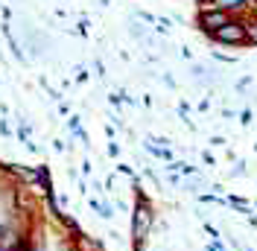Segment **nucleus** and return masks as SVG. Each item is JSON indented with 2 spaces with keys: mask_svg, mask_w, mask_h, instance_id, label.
I'll return each instance as SVG.
<instances>
[{
  "mask_svg": "<svg viewBox=\"0 0 257 251\" xmlns=\"http://www.w3.org/2000/svg\"><path fill=\"white\" fill-rule=\"evenodd\" d=\"M152 207L146 202H138L135 207V213H132V239H135V245H144V239L149 236V228H152Z\"/></svg>",
  "mask_w": 257,
  "mask_h": 251,
  "instance_id": "1",
  "label": "nucleus"
},
{
  "mask_svg": "<svg viewBox=\"0 0 257 251\" xmlns=\"http://www.w3.org/2000/svg\"><path fill=\"white\" fill-rule=\"evenodd\" d=\"M213 41H219V44H248V41H245V27H242V21H228L222 30L213 32Z\"/></svg>",
  "mask_w": 257,
  "mask_h": 251,
  "instance_id": "2",
  "label": "nucleus"
},
{
  "mask_svg": "<svg viewBox=\"0 0 257 251\" xmlns=\"http://www.w3.org/2000/svg\"><path fill=\"white\" fill-rule=\"evenodd\" d=\"M228 21H231V15L222 12V9H202V15H199V27L213 35L216 30H222Z\"/></svg>",
  "mask_w": 257,
  "mask_h": 251,
  "instance_id": "3",
  "label": "nucleus"
},
{
  "mask_svg": "<svg viewBox=\"0 0 257 251\" xmlns=\"http://www.w3.org/2000/svg\"><path fill=\"white\" fill-rule=\"evenodd\" d=\"M248 3H251V0H213L210 6H213V9H222L228 15H234V12H242Z\"/></svg>",
  "mask_w": 257,
  "mask_h": 251,
  "instance_id": "4",
  "label": "nucleus"
},
{
  "mask_svg": "<svg viewBox=\"0 0 257 251\" xmlns=\"http://www.w3.org/2000/svg\"><path fill=\"white\" fill-rule=\"evenodd\" d=\"M225 202H228V207H234V210H237L240 216H254V210H251V204L245 202L242 196H228Z\"/></svg>",
  "mask_w": 257,
  "mask_h": 251,
  "instance_id": "5",
  "label": "nucleus"
},
{
  "mask_svg": "<svg viewBox=\"0 0 257 251\" xmlns=\"http://www.w3.org/2000/svg\"><path fill=\"white\" fill-rule=\"evenodd\" d=\"M242 27H245V41L257 44V18H240Z\"/></svg>",
  "mask_w": 257,
  "mask_h": 251,
  "instance_id": "6",
  "label": "nucleus"
},
{
  "mask_svg": "<svg viewBox=\"0 0 257 251\" xmlns=\"http://www.w3.org/2000/svg\"><path fill=\"white\" fill-rule=\"evenodd\" d=\"M245 175V161H237L234 167H231V173H228V178H242Z\"/></svg>",
  "mask_w": 257,
  "mask_h": 251,
  "instance_id": "7",
  "label": "nucleus"
},
{
  "mask_svg": "<svg viewBox=\"0 0 257 251\" xmlns=\"http://www.w3.org/2000/svg\"><path fill=\"white\" fill-rule=\"evenodd\" d=\"M240 123H242V126H248V123H251V111H248V108H245V111L240 114Z\"/></svg>",
  "mask_w": 257,
  "mask_h": 251,
  "instance_id": "8",
  "label": "nucleus"
},
{
  "mask_svg": "<svg viewBox=\"0 0 257 251\" xmlns=\"http://www.w3.org/2000/svg\"><path fill=\"white\" fill-rule=\"evenodd\" d=\"M205 231H208V234L213 236V239H219V231H216V228H213V225H210V222H205Z\"/></svg>",
  "mask_w": 257,
  "mask_h": 251,
  "instance_id": "9",
  "label": "nucleus"
},
{
  "mask_svg": "<svg viewBox=\"0 0 257 251\" xmlns=\"http://www.w3.org/2000/svg\"><path fill=\"white\" fill-rule=\"evenodd\" d=\"M202 161H205V164H208V167H216V158L210 155V152H205V155H202Z\"/></svg>",
  "mask_w": 257,
  "mask_h": 251,
  "instance_id": "10",
  "label": "nucleus"
},
{
  "mask_svg": "<svg viewBox=\"0 0 257 251\" xmlns=\"http://www.w3.org/2000/svg\"><path fill=\"white\" fill-rule=\"evenodd\" d=\"M248 6H251V12H254V18H257V0H251Z\"/></svg>",
  "mask_w": 257,
  "mask_h": 251,
  "instance_id": "11",
  "label": "nucleus"
},
{
  "mask_svg": "<svg viewBox=\"0 0 257 251\" xmlns=\"http://www.w3.org/2000/svg\"><path fill=\"white\" fill-rule=\"evenodd\" d=\"M242 251H254V248H248V245H245V248H242Z\"/></svg>",
  "mask_w": 257,
  "mask_h": 251,
  "instance_id": "12",
  "label": "nucleus"
},
{
  "mask_svg": "<svg viewBox=\"0 0 257 251\" xmlns=\"http://www.w3.org/2000/svg\"><path fill=\"white\" fill-rule=\"evenodd\" d=\"M254 204H257V202H254Z\"/></svg>",
  "mask_w": 257,
  "mask_h": 251,
  "instance_id": "13",
  "label": "nucleus"
}]
</instances>
